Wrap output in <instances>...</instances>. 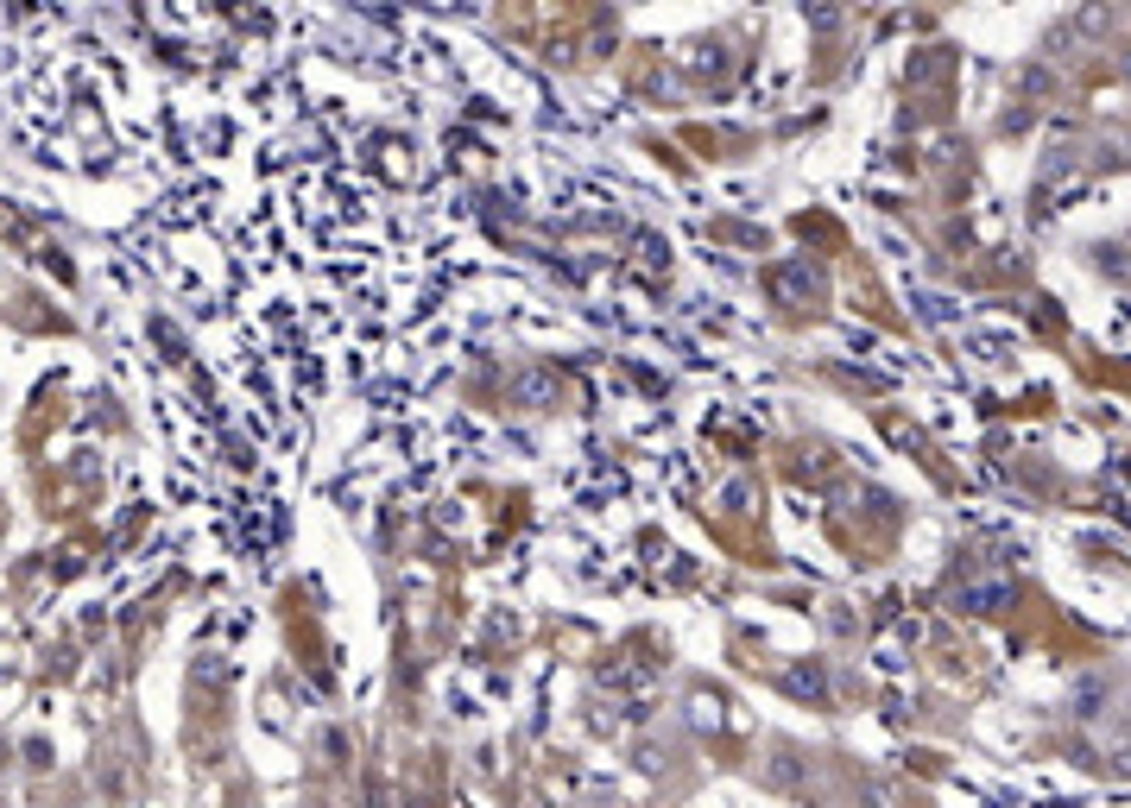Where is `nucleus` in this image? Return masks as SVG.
<instances>
[{
  "label": "nucleus",
  "instance_id": "obj_1",
  "mask_svg": "<svg viewBox=\"0 0 1131 808\" xmlns=\"http://www.w3.org/2000/svg\"><path fill=\"white\" fill-rule=\"evenodd\" d=\"M411 808H424V802H411Z\"/></svg>",
  "mask_w": 1131,
  "mask_h": 808
}]
</instances>
